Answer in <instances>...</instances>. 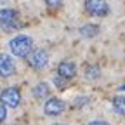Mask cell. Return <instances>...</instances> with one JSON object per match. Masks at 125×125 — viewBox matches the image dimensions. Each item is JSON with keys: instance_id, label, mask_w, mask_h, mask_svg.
Returning <instances> with one entry per match:
<instances>
[{"instance_id": "obj_3", "label": "cell", "mask_w": 125, "mask_h": 125, "mask_svg": "<svg viewBox=\"0 0 125 125\" xmlns=\"http://www.w3.org/2000/svg\"><path fill=\"white\" fill-rule=\"evenodd\" d=\"M0 103L5 108H18L21 103V92L16 87H7L0 94Z\"/></svg>"}, {"instance_id": "obj_1", "label": "cell", "mask_w": 125, "mask_h": 125, "mask_svg": "<svg viewBox=\"0 0 125 125\" xmlns=\"http://www.w3.org/2000/svg\"><path fill=\"white\" fill-rule=\"evenodd\" d=\"M9 49L14 56L18 57H26L33 51V38L28 35H18L9 42Z\"/></svg>"}, {"instance_id": "obj_7", "label": "cell", "mask_w": 125, "mask_h": 125, "mask_svg": "<svg viewBox=\"0 0 125 125\" xmlns=\"http://www.w3.org/2000/svg\"><path fill=\"white\" fill-rule=\"evenodd\" d=\"M16 71V64H14V61L9 54H4V52H0V76H10L14 75Z\"/></svg>"}, {"instance_id": "obj_9", "label": "cell", "mask_w": 125, "mask_h": 125, "mask_svg": "<svg viewBox=\"0 0 125 125\" xmlns=\"http://www.w3.org/2000/svg\"><path fill=\"white\" fill-rule=\"evenodd\" d=\"M99 33V26L97 24H83L82 28H80V35L83 37V38H94Z\"/></svg>"}, {"instance_id": "obj_8", "label": "cell", "mask_w": 125, "mask_h": 125, "mask_svg": "<svg viewBox=\"0 0 125 125\" xmlns=\"http://www.w3.org/2000/svg\"><path fill=\"white\" fill-rule=\"evenodd\" d=\"M57 75L70 82L71 78H75V75H76V66H75V62H71V61H62L61 64L57 66Z\"/></svg>"}, {"instance_id": "obj_12", "label": "cell", "mask_w": 125, "mask_h": 125, "mask_svg": "<svg viewBox=\"0 0 125 125\" xmlns=\"http://www.w3.org/2000/svg\"><path fill=\"white\" fill-rule=\"evenodd\" d=\"M99 75H101V71H99L97 66H90L89 71H87V76L90 78V80H96V78H99Z\"/></svg>"}, {"instance_id": "obj_15", "label": "cell", "mask_w": 125, "mask_h": 125, "mask_svg": "<svg viewBox=\"0 0 125 125\" xmlns=\"http://www.w3.org/2000/svg\"><path fill=\"white\" fill-rule=\"evenodd\" d=\"M5 116H7V109H5V106L0 104V123L5 120Z\"/></svg>"}, {"instance_id": "obj_11", "label": "cell", "mask_w": 125, "mask_h": 125, "mask_svg": "<svg viewBox=\"0 0 125 125\" xmlns=\"http://www.w3.org/2000/svg\"><path fill=\"white\" fill-rule=\"evenodd\" d=\"M33 96L37 97V99H45L47 96H49V85L47 83H38L35 89H33Z\"/></svg>"}, {"instance_id": "obj_17", "label": "cell", "mask_w": 125, "mask_h": 125, "mask_svg": "<svg viewBox=\"0 0 125 125\" xmlns=\"http://www.w3.org/2000/svg\"><path fill=\"white\" fill-rule=\"evenodd\" d=\"M118 90H122V92H125V83H123V85H120V87H118Z\"/></svg>"}, {"instance_id": "obj_2", "label": "cell", "mask_w": 125, "mask_h": 125, "mask_svg": "<svg viewBox=\"0 0 125 125\" xmlns=\"http://www.w3.org/2000/svg\"><path fill=\"white\" fill-rule=\"evenodd\" d=\"M0 28L4 31H14L21 28L19 12L14 9H0Z\"/></svg>"}, {"instance_id": "obj_6", "label": "cell", "mask_w": 125, "mask_h": 125, "mask_svg": "<svg viewBox=\"0 0 125 125\" xmlns=\"http://www.w3.org/2000/svg\"><path fill=\"white\" fill-rule=\"evenodd\" d=\"M64 108H66L64 101H61L57 97H51L43 104V113L49 115V116H57V115H61L62 111H64Z\"/></svg>"}, {"instance_id": "obj_16", "label": "cell", "mask_w": 125, "mask_h": 125, "mask_svg": "<svg viewBox=\"0 0 125 125\" xmlns=\"http://www.w3.org/2000/svg\"><path fill=\"white\" fill-rule=\"evenodd\" d=\"M89 125H109V123L104 122V120H94V122H90Z\"/></svg>"}, {"instance_id": "obj_10", "label": "cell", "mask_w": 125, "mask_h": 125, "mask_svg": "<svg viewBox=\"0 0 125 125\" xmlns=\"http://www.w3.org/2000/svg\"><path fill=\"white\" fill-rule=\"evenodd\" d=\"M113 109L118 115L125 116V96H115L113 97Z\"/></svg>"}, {"instance_id": "obj_18", "label": "cell", "mask_w": 125, "mask_h": 125, "mask_svg": "<svg viewBox=\"0 0 125 125\" xmlns=\"http://www.w3.org/2000/svg\"><path fill=\"white\" fill-rule=\"evenodd\" d=\"M54 125H66V123H54Z\"/></svg>"}, {"instance_id": "obj_14", "label": "cell", "mask_w": 125, "mask_h": 125, "mask_svg": "<svg viewBox=\"0 0 125 125\" xmlns=\"http://www.w3.org/2000/svg\"><path fill=\"white\" fill-rule=\"evenodd\" d=\"M54 83H56L57 87H61V89H64V87H66V83H68V80H64L62 76H59V75H57V76L54 78Z\"/></svg>"}, {"instance_id": "obj_13", "label": "cell", "mask_w": 125, "mask_h": 125, "mask_svg": "<svg viewBox=\"0 0 125 125\" xmlns=\"http://www.w3.org/2000/svg\"><path fill=\"white\" fill-rule=\"evenodd\" d=\"M45 4L49 9H59L62 5V0H45Z\"/></svg>"}, {"instance_id": "obj_5", "label": "cell", "mask_w": 125, "mask_h": 125, "mask_svg": "<svg viewBox=\"0 0 125 125\" xmlns=\"http://www.w3.org/2000/svg\"><path fill=\"white\" fill-rule=\"evenodd\" d=\"M26 59H28V64L33 70H43L47 64H49V54H47V51H43V49L31 51L26 56Z\"/></svg>"}, {"instance_id": "obj_4", "label": "cell", "mask_w": 125, "mask_h": 125, "mask_svg": "<svg viewBox=\"0 0 125 125\" xmlns=\"http://www.w3.org/2000/svg\"><path fill=\"white\" fill-rule=\"evenodd\" d=\"M85 10L90 16H97V18H104L111 12L106 0H85Z\"/></svg>"}]
</instances>
